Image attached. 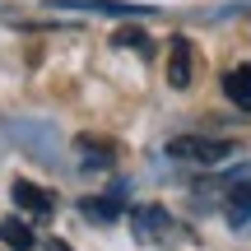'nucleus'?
<instances>
[{"mask_svg":"<svg viewBox=\"0 0 251 251\" xmlns=\"http://www.w3.org/2000/svg\"><path fill=\"white\" fill-rule=\"evenodd\" d=\"M237 153L233 140H214V135H177L168 140V158L177 163H191V168H219Z\"/></svg>","mask_w":251,"mask_h":251,"instance_id":"obj_1","label":"nucleus"},{"mask_svg":"<svg viewBox=\"0 0 251 251\" xmlns=\"http://www.w3.org/2000/svg\"><path fill=\"white\" fill-rule=\"evenodd\" d=\"M0 237H5V247H9V251H33V247H37V233L24 224V219H14V214L0 219Z\"/></svg>","mask_w":251,"mask_h":251,"instance_id":"obj_4","label":"nucleus"},{"mask_svg":"<svg viewBox=\"0 0 251 251\" xmlns=\"http://www.w3.org/2000/svg\"><path fill=\"white\" fill-rule=\"evenodd\" d=\"M135 237H144V242H163V237H172V219L163 214V209H135Z\"/></svg>","mask_w":251,"mask_h":251,"instance_id":"obj_2","label":"nucleus"},{"mask_svg":"<svg viewBox=\"0 0 251 251\" xmlns=\"http://www.w3.org/2000/svg\"><path fill=\"white\" fill-rule=\"evenodd\" d=\"M228 219H233L237 228H242L247 219H251V186H237L233 196H228Z\"/></svg>","mask_w":251,"mask_h":251,"instance_id":"obj_8","label":"nucleus"},{"mask_svg":"<svg viewBox=\"0 0 251 251\" xmlns=\"http://www.w3.org/2000/svg\"><path fill=\"white\" fill-rule=\"evenodd\" d=\"M112 42L117 47H140V56H149V33H144V28H121Z\"/></svg>","mask_w":251,"mask_h":251,"instance_id":"obj_9","label":"nucleus"},{"mask_svg":"<svg viewBox=\"0 0 251 251\" xmlns=\"http://www.w3.org/2000/svg\"><path fill=\"white\" fill-rule=\"evenodd\" d=\"M14 200H19V209H28V214H51V191H42V186H33V181H14Z\"/></svg>","mask_w":251,"mask_h":251,"instance_id":"obj_3","label":"nucleus"},{"mask_svg":"<svg viewBox=\"0 0 251 251\" xmlns=\"http://www.w3.org/2000/svg\"><path fill=\"white\" fill-rule=\"evenodd\" d=\"M224 93L237 102V107H251V65H237V70H228Z\"/></svg>","mask_w":251,"mask_h":251,"instance_id":"obj_6","label":"nucleus"},{"mask_svg":"<svg viewBox=\"0 0 251 251\" xmlns=\"http://www.w3.org/2000/svg\"><path fill=\"white\" fill-rule=\"evenodd\" d=\"M79 209H84V214L93 219V224H98V219L107 224V219H117V214H121V200H117V196H89V200H84Z\"/></svg>","mask_w":251,"mask_h":251,"instance_id":"obj_7","label":"nucleus"},{"mask_svg":"<svg viewBox=\"0 0 251 251\" xmlns=\"http://www.w3.org/2000/svg\"><path fill=\"white\" fill-rule=\"evenodd\" d=\"M47 251H70V247H65V242H47Z\"/></svg>","mask_w":251,"mask_h":251,"instance_id":"obj_10","label":"nucleus"},{"mask_svg":"<svg viewBox=\"0 0 251 251\" xmlns=\"http://www.w3.org/2000/svg\"><path fill=\"white\" fill-rule=\"evenodd\" d=\"M191 42H172V61H168V79H172V89H186L191 84Z\"/></svg>","mask_w":251,"mask_h":251,"instance_id":"obj_5","label":"nucleus"}]
</instances>
